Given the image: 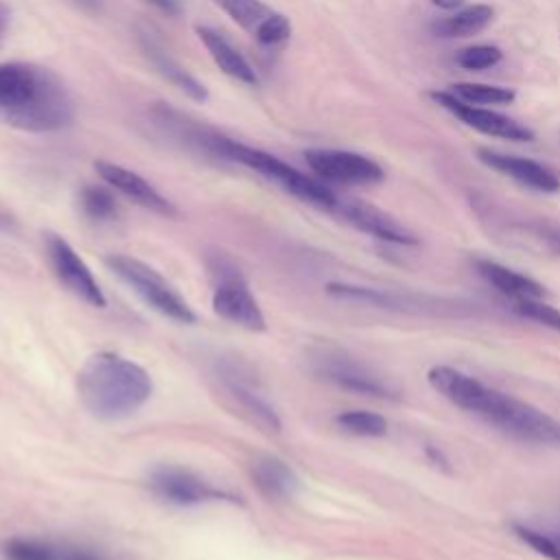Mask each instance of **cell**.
<instances>
[{
  "mask_svg": "<svg viewBox=\"0 0 560 560\" xmlns=\"http://www.w3.org/2000/svg\"><path fill=\"white\" fill-rule=\"evenodd\" d=\"M451 94L470 105H510L516 98L512 88L490 85V83H453Z\"/></svg>",
  "mask_w": 560,
  "mask_h": 560,
  "instance_id": "25",
  "label": "cell"
},
{
  "mask_svg": "<svg viewBox=\"0 0 560 560\" xmlns=\"http://www.w3.org/2000/svg\"><path fill=\"white\" fill-rule=\"evenodd\" d=\"M77 394L90 416L118 422L151 398L153 378L140 363L118 352H96L77 372Z\"/></svg>",
  "mask_w": 560,
  "mask_h": 560,
  "instance_id": "3",
  "label": "cell"
},
{
  "mask_svg": "<svg viewBox=\"0 0 560 560\" xmlns=\"http://www.w3.org/2000/svg\"><path fill=\"white\" fill-rule=\"evenodd\" d=\"M74 120V101L50 68L31 61L0 63V122L31 133H52Z\"/></svg>",
  "mask_w": 560,
  "mask_h": 560,
  "instance_id": "2",
  "label": "cell"
},
{
  "mask_svg": "<svg viewBox=\"0 0 560 560\" xmlns=\"http://www.w3.org/2000/svg\"><path fill=\"white\" fill-rule=\"evenodd\" d=\"M94 171L112 190L120 192L136 206L151 210L155 214H164V217L177 214L175 203L166 195H162L151 182H147L142 175H138L136 171H131L122 164L109 162V160H96Z\"/></svg>",
  "mask_w": 560,
  "mask_h": 560,
  "instance_id": "13",
  "label": "cell"
},
{
  "mask_svg": "<svg viewBox=\"0 0 560 560\" xmlns=\"http://www.w3.org/2000/svg\"><path fill=\"white\" fill-rule=\"evenodd\" d=\"M4 22H7V11L4 7L0 4V35H2V28H4Z\"/></svg>",
  "mask_w": 560,
  "mask_h": 560,
  "instance_id": "34",
  "label": "cell"
},
{
  "mask_svg": "<svg viewBox=\"0 0 560 560\" xmlns=\"http://www.w3.org/2000/svg\"><path fill=\"white\" fill-rule=\"evenodd\" d=\"M335 424L357 438H383L387 433V420L368 409H348L335 416Z\"/></svg>",
  "mask_w": 560,
  "mask_h": 560,
  "instance_id": "24",
  "label": "cell"
},
{
  "mask_svg": "<svg viewBox=\"0 0 560 560\" xmlns=\"http://www.w3.org/2000/svg\"><path fill=\"white\" fill-rule=\"evenodd\" d=\"M501 59H503L501 48H497L492 44H477V46L462 48L457 52V63L464 70H488V68L497 66Z\"/></svg>",
  "mask_w": 560,
  "mask_h": 560,
  "instance_id": "29",
  "label": "cell"
},
{
  "mask_svg": "<svg viewBox=\"0 0 560 560\" xmlns=\"http://www.w3.org/2000/svg\"><path fill=\"white\" fill-rule=\"evenodd\" d=\"M105 265L155 313L179 324H195L197 317L188 302L151 265L127 254H109Z\"/></svg>",
  "mask_w": 560,
  "mask_h": 560,
  "instance_id": "6",
  "label": "cell"
},
{
  "mask_svg": "<svg viewBox=\"0 0 560 560\" xmlns=\"http://www.w3.org/2000/svg\"><path fill=\"white\" fill-rule=\"evenodd\" d=\"M197 149L203 151L206 155L241 164V166L258 173L260 177L273 182L284 192L293 195L295 199H300L308 206H315L319 210L335 212V208L339 203V197L319 179L298 171L289 162H284L262 149H256V147L238 142L234 138H228V136L219 133L217 129L203 127L201 136L197 140Z\"/></svg>",
  "mask_w": 560,
  "mask_h": 560,
  "instance_id": "4",
  "label": "cell"
},
{
  "mask_svg": "<svg viewBox=\"0 0 560 560\" xmlns=\"http://www.w3.org/2000/svg\"><path fill=\"white\" fill-rule=\"evenodd\" d=\"M431 98L446 112H451L455 118H459L466 127L490 136V138H501V140H510V142H532L534 140V131L521 122H516L510 116H503L494 109L488 107H479V105H470L459 101L457 96H453L451 92H431Z\"/></svg>",
  "mask_w": 560,
  "mask_h": 560,
  "instance_id": "11",
  "label": "cell"
},
{
  "mask_svg": "<svg viewBox=\"0 0 560 560\" xmlns=\"http://www.w3.org/2000/svg\"><path fill=\"white\" fill-rule=\"evenodd\" d=\"M61 560H98L96 556H92L90 551H83V549H72V551H66L61 556Z\"/></svg>",
  "mask_w": 560,
  "mask_h": 560,
  "instance_id": "32",
  "label": "cell"
},
{
  "mask_svg": "<svg viewBox=\"0 0 560 560\" xmlns=\"http://www.w3.org/2000/svg\"><path fill=\"white\" fill-rule=\"evenodd\" d=\"M429 385L451 405L479 416L499 431L538 446H560V422L527 400L483 385L451 365H433Z\"/></svg>",
  "mask_w": 560,
  "mask_h": 560,
  "instance_id": "1",
  "label": "cell"
},
{
  "mask_svg": "<svg viewBox=\"0 0 560 560\" xmlns=\"http://www.w3.org/2000/svg\"><path fill=\"white\" fill-rule=\"evenodd\" d=\"M7 223H9V219L4 214H0V228H7Z\"/></svg>",
  "mask_w": 560,
  "mask_h": 560,
  "instance_id": "36",
  "label": "cell"
},
{
  "mask_svg": "<svg viewBox=\"0 0 560 560\" xmlns=\"http://www.w3.org/2000/svg\"><path fill=\"white\" fill-rule=\"evenodd\" d=\"M217 374L221 378V383L225 385V389L230 392V396L252 416V420L262 427L265 431H273L278 433L282 422L280 416L276 411V407L269 402V398L265 396V392L256 385V381H252L245 372V368H241L234 361H221L217 365Z\"/></svg>",
  "mask_w": 560,
  "mask_h": 560,
  "instance_id": "14",
  "label": "cell"
},
{
  "mask_svg": "<svg viewBox=\"0 0 560 560\" xmlns=\"http://www.w3.org/2000/svg\"><path fill=\"white\" fill-rule=\"evenodd\" d=\"M477 273L492 284L497 291H501L503 295H508L512 302L514 300H527V298H542L545 295V287L540 282H536L534 278L514 271L501 262L494 260H477L475 262Z\"/></svg>",
  "mask_w": 560,
  "mask_h": 560,
  "instance_id": "20",
  "label": "cell"
},
{
  "mask_svg": "<svg viewBox=\"0 0 560 560\" xmlns=\"http://www.w3.org/2000/svg\"><path fill=\"white\" fill-rule=\"evenodd\" d=\"M212 4L265 46H276L291 37L289 18L262 0H212Z\"/></svg>",
  "mask_w": 560,
  "mask_h": 560,
  "instance_id": "12",
  "label": "cell"
},
{
  "mask_svg": "<svg viewBox=\"0 0 560 560\" xmlns=\"http://www.w3.org/2000/svg\"><path fill=\"white\" fill-rule=\"evenodd\" d=\"M326 293L341 302L352 304H365L374 308H394V311H407L409 306H416L411 298H405L394 291L376 289V287H363V284H350V282H330L326 287Z\"/></svg>",
  "mask_w": 560,
  "mask_h": 560,
  "instance_id": "21",
  "label": "cell"
},
{
  "mask_svg": "<svg viewBox=\"0 0 560 560\" xmlns=\"http://www.w3.org/2000/svg\"><path fill=\"white\" fill-rule=\"evenodd\" d=\"M81 7H96L101 0H77Z\"/></svg>",
  "mask_w": 560,
  "mask_h": 560,
  "instance_id": "35",
  "label": "cell"
},
{
  "mask_svg": "<svg viewBox=\"0 0 560 560\" xmlns=\"http://www.w3.org/2000/svg\"><path fill=\"white\" fill-rule=\"evenodd\" d=\"M311 368L319 378L341 389L374 398H396V389L383 376L341 352H319L311 359Z\"/></svg>",
  "mask_w": 560,
  "mask_h": 560,
  "instance_id": "9",
  "label": "cell"
},
{
  "mask_svg": "<svg viewBox=\"0 0 560 560\" xmlns=\"http://www.w3.org/2000/svg\"><path fill=\"white\" fill-rule=\"evenodd\" d=\"M304 160L319 179L343 186H370L378 184L385 177L378 162L357 151L306 149Z\"/></svg>",
  "mask_w": 560,
  "mask_h": 560,
  "instance_id": "8",
  "label": "cell"
},
{
  "mask_svg": "<svg viewBox=\"0 0 560 560\" xmlns=\"http://www.w3.org/2000/svg\"><path fill=\"white\" fill-rule=\"evenodd\" d=\"M494 18V9L488 4H472L455 11L451 18L440 20L433 31L440 37H470L481 33Z\"/></svg>",
  "mask_w": 560,
  "mask_h": 560,
  "instance_id": "22",
  "label": "cell"
},
{
  "mask_svg": "<svg viewBox=\"0 0 560 560\" xmlns=\"http://www.w3.org/2000/svg\"><path fill=\"white\" fill-rule=\"evenodd\" d=\"M46 254L57 280L90 306H105V295L85 260L59 234H46Z\"/></svg>",
  "mask_w": 560,
  "mask_h": 560,
  "instance_id": "10",
  "label": "cell"
},
{
  "mask_svg": "<svg viewBox=\"0 0 560 560\" xmlns=\"http://www.w3.org/2000/svg\"><path fill=\"white\" fill-rule=\"evenodd\" d=\"M249 475L258 492L269 501H289L300 492L298 472L276 455H258L249 464Z\"/></svg>",
  "mask_w": 560,
  "mask_h": 560,
  "instance_id": "17",
  "label": "cell"
},
{
  "mask_svg": "<svg viewBox=\"0 0 560 560\" xmlns=\"http://www.w3.org/2000/svg\"><path fill=\"white\" fill-rule=\"evenodd\" d=\"M532 232L547 245L549 252L560 256V223L536 221V223H532Z\"/></svg>",
  "mask_w": 560,
  "mask_h": 560,
  "instance_id": "30",
  "label": "cell"
},
{
  "mask_svg": "<svg viewBox=\"0 0 560 560\" xmlns=\"http://www.w3.org/2000/svg\"><path fill=\"white\" fill-rule=\"evenodd\" d=\"M514 532L523 542L536 549L540 556L549 560H560V532L556 529H536L529 525H516Z\"/></svg>",
  "mask_w": 560,
  "mask_h": 560,
  "instance_id": "28",
  "label": "cell"
},
{
  "mask_svg": "<svg viewBox=\"0 0 560 560\" xmlns=\"http://www.w3.org/2000/svg\"><path fill=\"white\" fill-rule=\"evenodd\" d=\"M197 37L199 42L206 46L208 55L212 57V61L219 66L221 72H225L228 77L245 83V85H258V72L254 70V66L238 52V48L232 46V42L221 35L217 28L212 26H197Z\"/></svg>",
  "mask_w": 560,
  "mask_h": 560,
  "instance_id": "18",
  "label": "cell"
},
{
  "mask_svg": "<svg viewBox=\"0 0 560 560\" xmlns=\"http://www.w3.org/2000/svg\"><path fill=\"white\" fill-rule=\"evenodd\" d=\"M147 4H151L153 9H158V11H162L164 15H179L182 13V9H184V4H182V0H144Z\"/></svg>",
  "mask_w": 560,
  "mask_h": 560,
  "instance_id": "31",
  "label": "cell"
},
{
  "mask_svg": "<svg viewBox=\"0 0 560 560\" xmlns=\"http://www.w3.org/2000/svg\"><path fill=\"white\" fill-rule=\"evenodd\" d=\"M79 208L90 221H96V223H107L118 217V203L109 186L105 188L96 184H85L79 190Z\"/></svg>",
  "mask_w": 560,
  "mask_h": 560,
  "instance_id": "23",
  "label": "cell"
},
{
  "mask_svg": "<svg viewBox=\"0 0 560 560\" xmlns=\"http://www.w3.org/2000/svg\"><path fill=\"white\" fill-rule=\"evenodd\" d=\"M514 313H518L525 319H532L540 326H547L551 330L560 332V308L547 304L542 298H527V300H514L512 302Z\"/></svg>",
  "mask_w": 560,
  "mask_h": 560,
  "instance_id": "26",
  "label": "cell"
},
{
  "mask_svg": "<svg viewBox=\"0 0 560 560\" xmlns=\"http://www.w3.org/2000/svg\"><path fill=\"white\" fill-rule=\"evenodd\" d=\"M147 486L155 497L173 505H199L208 501H236L234 494L212 486L201 475L173 466V464H158L147 472Z\"/></svg>",
  "mask_w": 560,
  "mask_h": 560,
  "instance_id": "7",
  "label": "cell"
},
{
  "mask_svg": "<svg viewBox=\"0 0 560 560\" xmlns=\"http://www.w3.org/2000/svg\"><path fill=\"white\" fill-rule=\"evenodd\" d=\"M2 556L4 560H57L52 547H48L42 540L22 538V536L4 540Z\"/></svg>",
  "mask_w": 560,
  "mask_h": 560,
  "instance_id": "27",
  "label": "cell"
},
{
  "mask_svg": "<svg viewBox=\"0 0 560 560\" xmlns=\"http://www.w3.org/2000/svg\"><path fill=\"white\" fill-rule=\"evenodd\" d=\"M335 214H339L346 223L354 225L357 230H361L378 241L394 243V245H416L418 243V238L405 225H400L394 217H389L381 208L365 203L361 199H339Z\"/></svg>",
  "mask_w": 560,
  "mask_h": 560,
  "instance_id": "15",
  "label": "cell"
},
{
  "mask_svg": "<svg viewBox=\"0 0 560 560\" xmlns=\"http://www.w3.org/2000/svg\"><path fill=\"white\" fill-rule=\"evenodd\" d=\"M438 9H442V11H455V9H459L466 0H431Z\"/></svg>",
  "mask_w": 560,
  "mask_h": 560,
  "instance_id": "33",
  "label": "cell"
},
{
  "mask_svg": "<svg viewBox=\"0 0 560 560\" xmlns=\"http://www.w3.org/2000/svg\"><path fill=\"white\" fill-rule=\"evenodd\" d=\"M206 267L212 280L214 313L245 330H265L262 308L234 260L221 252H212L206 258Z\"/></svg>",
  "mask_w": 560,
  "mask_h": 560,
  "instance_id": "5",
  "label": "cell"
},
{
  "mask_svg": "<svg viewBox=\"0 0 560 560\" xmlns=\"http://www.w3.org/2000/svg\"><path fill=\"white\" fill-rule=\"evenodd\" d=\"M140 48L147 57V61L153 66V70L168 81L173 88H177L179 92H184L186 96H190L192 101H206L208 98V90L201 81H197L177 59H173L162 44H158L153 37H149L147 33L140 35Z\"/></svg>",
  "mask_w": 560,
  "mask_h": 560,
  "instance_id": "19",
  "label": "cell"
},
{
  "mask_svg": "<svg viewBox=\"0 0 560 560\" xmlns=\"http://www.w3.org/2000/svg\"><path fill=\"white\" fill-rule=\"evenodd\" d=\"M477 158L490 166L492 171L527 186V188H534V190H540V192H556L560 190V179L558 175L536 162V160H529V158H521V155H510V153H499V151H492V149H477Z\"/></svg>",
  "mask_w": 560,
  "mask_h": 560,
  "instance_id": "16",
  "label": "cell"
}]
</instances>
